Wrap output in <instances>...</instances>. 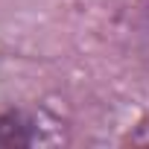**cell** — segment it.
I'll return each mask as SVG.
<instances>
[{
	"instance_id": "obj_1",
	"label": "cell",
	"mask_w": 149,
	"mask_h": 149,
	"mask_svg": "<svg viewBox=\"0 0 149 149\" xmlns=\"http://www.w3.org/2000/svg\"><path fill=\"white\" fill-rule=\"evenodd\" d=\"M58 126L56 120H47L41 111L29 108H6L0 111V149H21L35 143H53L56 137L47 134V129Z\"/></svg>"
},
{
	"instance_id": "obj_2",
	"label": "cell",
	"mask_w": 149,
	"mask_h": 149,
	"mask_svg": "<svg viewBox=\"0 0 149 149\" xmlns=\"http://www.w3.org/2000/svg\"><path fill=\"white\" fill-rule=\"evenodd\" d=\"M129 140H132V143H149V120H143V123L129 134Z\"/></svg>"
},
{
	"instance_id": "obj_3",
	"label": "cell",
	"mask_w": 149,
	"mask_h": 149,
	"mask_svg": "<svg viewBox=\"0 0 149 149\" xmlns=\"http://www.w3.org/2000/svg\"><path fill=\"white\" fill-rule=\"evenodd\" d=\"M143 32L149 35V0L143 3Z\"/></svg>"
}]
</instances>
